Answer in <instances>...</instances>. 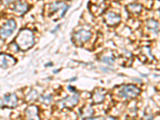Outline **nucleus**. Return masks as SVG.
Listing matches in <instances>:
<instances>
[{"mask_svg":"<svg viewBox=\"0 0 160 120\" xmlns=\"http://www.w3.org/2000/svg\"><path fill=\"white\" fill-rule=\"evenodd\" d=\"M15 43L16 44L18 49L22 51H27L30 49L35 44L34 34L32 31L28 29L21 30L15 38Z\"/></svg>","mask_w":160,"mask_h":120,"instance_id":"1","label":"nucleus"},{"mask_svg":"<svg viewBox=\"0 0 160 120\" xmlns=\"http://www.w3.org/2000/svg\"><path fill=\"white\" fill-rule=\"evenodd\" d=\"M140 93V90L134 85H126L122 87L118 91V95L122 98H133Z\"/></svg>","mask_w":160,"mask_h":120,"instance_id":"2","label":"nucleus"},{"mask_svg":"<svg viewBox=\"0 0 160 120\" xmlns=\"http://www.w3.org/2000/svg\"><path fill=\"white\" fill-rule=\"evenodd\" d=\"M15 29H16L15 21L14 19H9L0 29V38L2 39L8 38L10 35H12Z\"/></svg>","mask_w":160,"mask_h":120,"instance_id":"3","label":"nucleus"},{"mask_svg":"<svg viewBox=\"0 0 160 120\" xmlns=\"http://www.w3.org/2000/svg\"><path fill=\"white\" fill-rule=\"evenodd\" d=\"M91 36H92V34H91V31L82 29L79 30L74 34L73 39H74L75 43L78 44V45H82V44L88 42L91 39Z\"/></svg>","mask_w":160,"mask_h":120,"instance_id":"4","label":"nucleus"},{"mask_svg":"<svg viewBox=\"0 0 160 120\" xmlns=\"http://www.w3.org/2000/svg\"><path fill=\"white\" fill-rule=\"evenodd\" d=\"M18 104V98L15 94H8L2 99V106L10 108H15Z\"/></svg>","mask_w":160,"mask_h":120,"instance_id":"5","label":"nucleus"},{"mask_svg":"<svg viewBox=\"0 0 160 120\" xmlns=\"http://www.w3.org/2000/svg\"><path fill=\"white\" fill-rule=\"evenodd\" d=\"M78 102V95L75 94L72 96H68L62 99L60 103V107L62 108H74Z\"/></svg>","mask_w":160,"mask_h":120,"instance_id":"6","label":"nucleus"},{"mask_svg":"<svg viewBox=\"0 0 160 120\" xmlns=\"http://www.w3.org/2000/svg\"><path fill=\"white\" fill-rule=\"evenodd\" d=\"M16 63V60L11 55L7 54H0V68H8Z\"/></svg>","mask_w":160,"mask_h":120,"instance_id":"7","label":"nucleus"},{"mask_svg":"<svg viewBox=\"0 0 160 120\" xmlns=\"http://www.w3.org/2000/svg\"><path fill=\"white\" fill-rule=\"evenodd\" d=\"M121 21L120 15L118 14H115L114 12H109L106 15L105 22L110 27H114V26L118 25Z\"/></svg>","mask_w":160,"mask_h":120,"instance_id":"8","label":"nucleus"},{"mask_svg":"<svg viewBox=\"0 0 160 120\" xmlns=\"http://www.w3.org/2000/svg\"><path fill=\"white\" fill-rule=\"evenodd\" d=\"M106 91L102 89H97L92 95L93 103H101L105 98Z\"/></svg>","mask_w":160,"mask_h":120,"instance_id":"9","label":"nucleus"},{"mask_svg":"<svg viewBox=\"0 0 160 120\" xmlns=\"http://www.w3.org/2000/svg\"><path fill=\"white\" fill-rule=\"evenodd\" d=\"M26 115L29 119H39L38 109L35 106H30L26 110Z\"/></svg>","mask_w":160,"mask_h":120,"instance_id":"10","label":"nucleus"},{"mask_svg":"<svg viewBox=\"0 0 160 120\" xmlns=\"http://www.w3.org/2000/svg\"><path fill=\"white\" fill-rule=\"evenodd\" d=\"M50 8H51V11H52V12H55V11H57L58 10L62 9V15H61V17H63L64 15H65V13L68 11V7L62 2H55V3L51 4Z\"/></svg>","mask_w":160,"mask_h":120,"instance_id":"11","label":"nucleus"},{"mask_svg":"<svg viewBox=\"0 0 160 120\" xmlns=\"http://www.w3.org/2000/svg\"><path fill=\"white\" fill-rule=\"evenodd\" d=\"M28 10V5L26 2H22L21 1L17 2L16 4L14 6V11L19 15H23Z\"/></svg>","mask_w":160,"mask_h":120,"instance_id":"12","label":"nucleus"},{"mask_svg":"<svg viewBox=\"0 0 160 120\" xmlns=\"http://www.w3.org/2000/svg\"><path fill=\"white\" fill-rule=\"evenodd\" d=\"M93 115V110L91 108H84L80 111V117L82 118H91Z\"/></svg>","mask_w":160,"mask_h":120,"instance_id":"13","label":"nucleus"},{"mask_svg":"<svg viewBox=\"0 0 160 120\" xmlns=\"http://www.w3.org/2000/svg\"><path fill=\"white\" fill-rule=\"evenodd\" d=\"M128 8L132 13H138L141 10V7L139 5H138V4H131V5L128 6Z\"/></svg>","mask_w":160,"mask_h":120,"instance_id":"14","label":"nucleus"},{"mask_svg":"<svg viewBox=\"0 0 160 120\" xmlns=\"http://www.w3.org/2000/svg\"><path fill=\"white\" fill-rule=\"evenodd\" d=\"M148 24L150 29L152 30V31L158 30V22H156L155 21H154V20H149Z\"/></svg>","mask_w":160,"mask_h":120,"instance_id":"15","label":"nucleus"},{"mask_svg":"<svg viewBox=\"0 0 160 120\" xmlns=\"http://www.w3.org/2000/svg\"><path fill=\"white\" fill-rule=\"evenodd\" d=\"M102 61H103V62L110 64V65L114 63V59L111 57H104V58H102Z\"/></svg>","mask_w":160,"mask_h":120,"instance_id":"16","label":"nucleus"},{"mask_svg":"<svg viewBox=\"0 0 160 120\" xmlns=\"http://www.w3.org/2000/svg\"><path fill=\"white\" fill-rule=\"evenodd\" d=\"M28 96H29L28 101H33V100L37 98V92L35 91H32V92L30 93Z\"/></svg>","mask_w":160,"mask_h":120,"instance_id":"17","label":"nucleus"},{"mask_svg":"<svg viewBox=\"0 0 160 120\" xmlns=\"http://www.w3.org/2000/svg\"><path fill=\"white\" fill-rule=\"evenodd\" d=\"M14 1H15V0H2V2H3L5 4H7V5L11 3V2H14Z\"/></svg>","mask_w":160,"mask_h":120,"instance_id":"18","label":"nucleus"}]
</instances>
